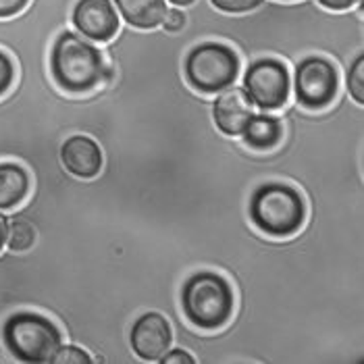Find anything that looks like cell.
Instances as JSON below:
<instances>
[{
    "instance_id": "cell-1",
    "label": "cell",
    "mask_w": 364,
    "mask_h": 364,
    "mask_svg": "<svg viewBox=\"0 0 364 364\" xmlns=\"http://www.w3.org/2000/svg\"><path fill=\"white\" fill-rule=\"evenodd\" d=\"M179 310L200 331H219L235 312V289L225 275L202 269L186 277L179 289Z\"/></svg>"
},
{
    "instance_id": "cell-2",
    "label": "cell",
    "mask_w": 364,
    "mask_h": 364,
    "mask_svg": "<svg viewBox=\"0 0 364 364\" xmlns=\"http://www.w3.org/2000/svg\"><path fill=\"white\" fill-rule=\"evenodd\" d=\"M248 217L264 235L283 240L296 235L309 219V202L302 190L289 181L260 183L248 202Z\"/></svg>"
},
{
    "instance_id": "cell-3",
    "label": "cell",
    "mask_w": 364,
    "mask_h": 364,
    "mask_svg": "<svg viewBox=\"0 0 364 364\" xmlns=\"http://www.w3.org/2000/svg\"><path fill=\"white\" fill-rule=\"evenodd\" d=\"M0 341L13 363L50 364L65 337L48 314L15 310L0 325Z\"/></svg>"
},
{
    "instance_id": "cell-4",
    "label": "cell",
    "mask_w": 364,
    "mask_h": 364,
    "mask_svg": "<svg viewBox=\"0 0 364 364\" xmlns=\"http://www.w3.org/2000/svg\"><path fill=\"white\" fill-rule=\"evenodd\" d=\"M240 53L221 40H202L183 56V75L192 90L215 96L233 85L242 75Z\"/></svg>"
},
{
    "instance_id": "cell-5",
    "label": "cell",
    "mask_w": 364,
    "mask_h": 364,
    "mask_svg": "<svg viewBox=\"0 0 364 364\" xmlns=\"http://www.w3.org/2000/svg\"><path fill=\"white\" fill-rule=\"evenodd\" d=\"M291 73V100L306 111H325L341 90V69L329 56L300 58Z\"/></svg>"
},
{
    "instance_id": "cell-6",
    "label": "cell",
    "mask_w": 364,
    "mask_h": 364,
    "mask_svg": "<svg viewBox=\"0 0 364 364\" xmlns=\"http://www.w3.org/2000/svg\"><path fill=\"white\" fill-rule=\"evenodd\" d=\"M242 87L258 111L275 112L291 98V69L277 56H260L244 67Z\"/></svg>"
},
{
    "instance_id": "cell-7",
    "label": "cell",
    "mask_w": 364,
    "mask_h": 364,
    "mask_svg": "<svg viewBox=\"0 0 364 364\" xmlns=\"http://www.w3.org/2000/svg\"><path fill=\"white\" fill-rule=\"evenodd\" d=\"M173 346V325L159 310H146L129 327V348L140 363H159Z\"/></svg>"
},
{
    "instance_id": "cell-8",
    "label": "cell",
    "mask_w": 364,
    "mask_h": 364,
    "mask_svg": "<svg viewBox=\"0 0 364 364\" xmlns=\"http://www.w3.org/2000/svg\"><path fill=\"white\" fill-rule=\"evenodd\" d=\"M71 26L94 44H107L117 36L121 19L112 0H75Z\"/></svg>"
},
{
    "instance_id": "cell-9",
    "label": "cell",
    "mask_w": 364,
    "mask_h": 364,
    "mask_svg": "<svg viewBox=\"0 0 364 364\" xmlns=\"http://www.w3.org/2000/svg\"><path fill=\"white\" fill-rule=\"evenodd\" d=\"M210 114L217 129L227 138H240L256 114V107L242 85H229L213 96Z\"/></svg>"
},
{
    "instance_id": "cell-10",
    "label": "cell",
    "mask_w": 364,
    "mask_h": 364,
    "mask_svg": "<svg viewBox=\"0 0 364 364\" xmlns=\"http://www.w3.org/2000/svg\"><path fill=\"white\" fill-rule=\"evenodd\" d=\"M58 159L65 171L77 179H94L102 173L105 152L98 140L87 134H71L67 136L60 148Z\"/></svg>"
},
{
    "instance_id": "cell-11",
    "label": "cell",
    "mask_w": 364,
    "mask_h": 364,
    "mask_svg": "<svg viewBox=\"0 0 364 364\" xmlns=\"http://www.w3.org/2000/svg\"><path fill=\"white\" fill-rule=\"evenodd\" d=\"M285 134H287V127H285V121L279 111H260V114H254L250 119V123L244 129V134L240 136V140L252 150L267 152V150L277 148L285 138Z\"/></svg>"
},
{
    "instance_id": "cell-12",
    "label": "cell",
    "mask_w": 364,
    "mask_h": 364,
    "mask_svg": "<svg viewBox=\"0 0 364 364\" xmlns=\"http://www.w3.org/2000/svg\"><path fill=\"white\" fill-rule=\"evenodd\" d=\"M31 175L17 161H0V210H15L28 200Z\"/></svg>"
},
{
    "instance_id": "cell-13",
    "label": "cell",
    "mask_w": 364,
    "mask_h": 364,
    "mask_svg": "<svg viewBox=\"0 0 364 364\" xmlns=\"http://www.w3.org/2000/svg\"><path fill=\"white\" fill-rule=\"evenodd\" d=\"M121 21L136 29L161 28L167 13V0H112Z\"/></svg>"
},
{
    "instance_id": "cell-14",
    "label": "cell",
    "mask_w": 364,
    "mask_h": 364,
    "mask_svg": "<svg viewBox=\"0 0 364 364\" xmlns=\"http://www.w3.org/2000/svg\"><path fill=\"white\" fill-rule=\"evenodd\" d=\"M341 85L356 105L364 107V53L356 55L341 75Z\"/></svg>"
},
{
    "instance_id": "cell-15",
    "label": "cell",
    "mask_w": 364,
    "mask_h": 364,
    "mask_svg": "<svg viewBox=\"0 0 364 364\" xmlns=\"http://www.w3.org/2000/svg\"><path fill=\"white\" fill-rule=\"evenodd\" d=\"M92 356H90V352L84 350L82 346H77V343H60V348L55 352V356H53V360L50 364H92Z\"/></svg>"
},
{
    "instance_id": "cell-16",
    "label": "cell",
    "mask_w": 364,
    "mask_h": 364,
    "mask_svg": "<svg viewBox=\"0 0 364 364\" xmlns=\"http://www.w3.org/2000/svg\"><path fill=\"white\" fill-rule=\"evenodd\" d=\"M188 21H190V13L188 9H181V6H168L165 17H163V23L161 29L167 31V33H179L188 28Z\"/></svg>"
},
{
    "instance_id": "cell-17",
    "label": "cell",
    "mask_w": 364,
    "mask_h": 364,
    "mask_svg": "<svg viewBox=\"0 0 364 364\" xmlns=\"http://www.w3.org/2000/svg\"><path fill=\"white\" fill-rule=\"evenodd\" d=\"M217 11L227 15H244L258 9L264 0H208Z\"/></svg>"
},
{
    "instance_id": "cell-18",
    "label": "cell",
    "mask_w": 364,
    "mask_h": 364,
    "mask_svg": "<svg viewBox=\"0 0 364 364\" xmlns=\"http://www.w3.org/2000/svg\"><path fill=\"white\" fill-rule=\"evenodd\" d=\"M15 80H17V65L13 56L0 48V98L13 87Z\"/></svg>"
},
{
    "instance_id": "cell-19",
    "label": "cell",
    "mask_w": 364,
    "mask_h": 364,
    "mask_svg": "<svg viewBox=\"0 0 364 364\" xmlns=\"http://www.w3.org/2000/svg\"><path fill=\"white\" fill-rule=\"evenodd\" d=\"M159 364H196V358L179 346H171L168 352L159 360Z\"/></svg>"
},
{
    "instance_id": "cell-20",
    "label": "cell",
    "mask_w": 364,
    "mask_h": 364,
    "mask_svg": "<svg viewBox=\"0 0 364 364\" xmlns=\"http://www.w3.org/2000/svg\"><path fill=\"white\" fill-rule=\"evenodd\" d=\"M29 0H0V19H9L26 11Z\"/></svg>"
},
{
    "instance_id": "cell-21",
    "label": "cell",
    "mask_w": 364,
    "mask_h": 364,
    "mask_svg": "<svg viewBox=\"0 0 364 364\" xmlns=\"http://www.w3.org/2000/svg\"><path fill=\"white\" fill-rule=\"evenodd\" d=\"M363 0H316V4H321L327 11H348L352 6H356Z\"/></svg>"
},
{
    "instance_id": "cell-22",
    "label": "cell",
    "mask_w": 364,
    "mask_h": 364,
    "mask_svg": "<svg viewBox=\"0 0 364 364\" xmlns=\"http://www.w3.org/2000/svg\"><path fill=\"white\" fill-rule=\"evenodd\" d=\"M6 227H9V217L0 210V254H2L4 244H6Z\"/></svg>"
},
{
    "instance_id": "cell-23",
    "label": "cell",
    "mask_w": 364,
    "mask_h": 364,
    "mask_svg": "<svg viewBox=\"0 0 364 364\" xmlns=\"http://www.w3.org/2000/svg\"><path fill=\"white\" fill-rule=\"evenodd\" d=\"M171 6H181V9H188V6H192L196 0H167Z\"/></svg>"
},
{
    "instance_id": "cell-24",
    "label": "cell",
    "mask_w": 364,
    "mask_h": 364,
    "mask_svg": "<svg viewBox=\"0 0 364 364\" xmlns=\"http://www.w3.org/2000/svg\"><path fill=\"white\" fill-rule=\"evenodd\" d=\"M283 2H289V0H283Z\"/></svg>"
}]
</instances>
